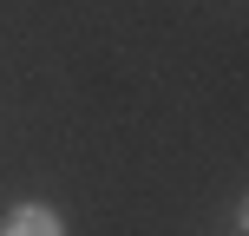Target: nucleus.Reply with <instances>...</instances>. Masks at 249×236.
I'll return each mask as SVG.
<instances>
[{"mask_svg": "<svg viewBox=\"0 0 249 236\" xmlns=\"http://www.w3.org/2000/svg\"><path fill=\"white\" fill-rule=\"evenodd\" d=\"M0 236H66V223L46 210V203H20V210L0 223Z\"/></svg>", "mask_w": 249, "mask_h": 236, "instance_id": "obj_1", "label": "nucleus"}]
</instances>
